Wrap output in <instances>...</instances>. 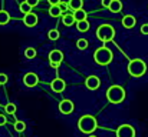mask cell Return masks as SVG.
Masks as SVG:
<instances>
[{
  "instance_id": "obj_16",
  "label": "cell",
  "mask_w": 148,
  "mask_h": 137,
  "mask_svg": "<svg viewBox=\"0 0 148 137\" xmlns=\"http://www.w3.org/2000/svg\"><path fill=\"white\" fill-rule=\"evenodd\" d=\"M72 14H73V19H75V22H82V20H86V11H85L84 9H81V10H76V11H73Z\"/></svg>"
},
{
  "instance_id": "obj_24",
  "label": "cell",
  "mask_w": 148,
  "mask_h": 137,
  "mask_svg": "<svg viewBox=\"0 0 148 137\" xmlns=\"http://www.w3.org/2000/svg\"><path fill=\"white\" fill-rule=\"evenodd\" d=\"M76 46H78L79 50H85V49L88 47V42H86L85 39H79V40L76 42Z\"/></svg>"
},
{
  "instance_id": "obj_5",
  "label": "cell",
  "mask_w": 148,
  "mask_h": 137,
  "mask_svg": "<svg viewBox=\"0 0 148 137\" xmlns=\"http://www.w3.org/2000/svg\"><path fill=\"white\" fill-rule=\"evenodd\" d=\"M97 37L101 42H111L115 37V29L109 24H102L97 29Z\"/></svg>"
},
{
  "instance_id": "obj_17",
  "label": "cell",
  "mask_w": 148,
  "mask_h": 137,
  "mask_svg": "<svg viewBox=\"0 0 148 137\" xmlns=\"http://www.w3.org/2000/svg\"><path fill=\"white\" fill-rule=\"evenodd\" d=\"M69 9H72L73 11H76V10H81L82 9V6H84V1L82 0H69Z\"/></svg>"
},
{
  "instance_id": "obj_6",
  "label": "cell",
  "mask_w": 148,
  "mask_h": 137,
  "mask_svg": "<svg viewBox=\"0 0 148 137\" xmlns=\"http://www.w3.org/2000/svg\"><path fill=\"white\" fill-rule=\"evenodd\" d=\"M116 137H135V129L131 124H122L116 129Z\"/></svg>"
},
{
  "instance_id": "obj_19",
  "label": "cell",
  "mask_w": 148,
  "mask_h": 137,
  "mask_svg": "<svg viewBox=\"0 0 148 137\" xmlns=\"http://www.w3.org/2000/svg\"><path fill=\"white\" fill-rule=\"evenodd\" d=\"M76 29L79 32H88L89 30V22L88 20H82V22H76Z\"/></svg>"
},
{
  "instance_id": "obj_12",
  "label": "cell",
  "mask_w": 148,
  "mask_h": 137,
  "mask_svg": "<svg viewBox=\"0 0 148 137\" xmlns=\"http://www.w3.org/2000/svg\"><path fill=\"white\" fill-rule=\"evenodd\" d=\"M23 23L27 26V27H33V26H36L38 24V16L35 14V13H26L25 14V17H23Z\"/></svg>"
},
{
  "instance_id": "obj_33",
  "label": "cell",
  "mask_w": 148,
  "mask_h": 137,
  "mask_svg": "<svg viewBox=\"0 0 148 137\" xmlns=\"http://www.w3.org/2000/svg\"><path fill=\"white\" fill-rule=\"evenodd\" d=\"M50 3V6H55V4H59L60 3V0H48Z\"/></svg>"
},
{
  "instance_id": "obj_10",
  "label": "cell",
  "mask_w": 148,
  "mask_h": 137,
  "mask_svg": "<svg viewBox=\"0 0 148 137\" xmlns=\"http://www.w3.org/2000/svg\"><path fill=\"white\" fill-rule=\"evenodd\" d=\"M99 84H101V80H99V77H97V76H89L85 80V86L89 90H97L99 87Z\"/></svg>"
},
{
  "instance_id": "obj_13",
  "label": "cell",
  "mask_w": 148,
  "mask_h": 137,
  "mask_svg": "<svg viewBox=\"0 0 148 137\" xmlns=\"http://www.w3.org/2000/svg\"><path fill=\"white\" fill-rule=\"evenodd\" d=\"M135 23H137V20H135V17L131 16V14H127V16H124V19H122V26H124L125 29H132V27L135 26Z\"/></svg>"
},
{
  "instance_id": "obj_15",
  "label": "cell",
  "mask_w": 148,
  "mask_h": 137,
  "mask_svg": "<svg viewBox=\"0 0 148 137\" xmlns=\"http://www.w3.org/2000/svg\"><path fill=\"white\" fill-rule=\"evenodd\" d=\"M108 9H109L112 13H118V11H121V9H122V3H121L119 0H112Z\"/></svg>"
},
{
  "instance_id": "obj_31",
  "label": "cell",
  "mask_w": 148,
  "mask_h": 137,
  "mask_svg": "<svg viewBox=\"0 0 148 137\" xmlns=\"http://www.w3.org/2000/svg\"><path fill=\"white\" fill-rule=\"evenodd\" d=\"M111 1H112V0H102V7L108 9V7H109V4H111Z\"/></svg>"
},
{
  "instance_id": "obj_26",
  "label": "cell",
  "mask_w": 148,
  "mask_h": 137,
  "mask_svg": "<svg viewBox=\"0 0 148 137\" xmlns=\"http://www.w3.org/2000/svg\"><path fill=\"white\" fill-rule=\"evenodd\" d=\"M49 39L50 40H58V39H59V32L55 30V29L49 30Z\"/></svg>"
},
{
  "instance_id": "obj_25",
  "label": "cell",
  "mask_w": 148,
  "mask_h": 137,
  "mask_svg": "<svg viewBox=\"0 0 148 137\" xmlns=\"http://www.w3.org/2000/svg\"><path fill=\"white\" fill-rule=\"evenodd\" d=\"M25 129H26V124L23 121H16L14 123V130L16 132H25Z\"/></svg>"
},
{
  "instance_id": "obj_22",
  "label": "cell",
  "mask_w": 148,
  "mask_h": 137,
  "mask_svg": "<svg viewBox=\"0 0 148 137\" xmlns=\"http://www.w3.org/2000/svg\"><path fill=\"white\" fill-rule=\"evenodd\" d=\"M4 111H6L7 114H14V113H16V106H14L13 103H7V104L4 106Z\"/></svg>"
},
{
  "instance_id": "obj_2",
  "label": "cell",
  "mask_w": 148,
  "mask_h": 137,
  "mask_svg": "<svg viewBox=\"0 0 148 137\" xmlns=\"http://www.w3.org/2000/svg\"><path fill=\"white\" fill-rule=\"evenodd\" d=\"M112 51L108 47H99L94 53V60L98 63L99 66H106L112 61Z\"/></svg>"
},
{
  "instance_id": "obj_9",
  "label": "cell",
  "mask_w": 148,
  "mask_h": 137,
  "mask_svg": "<svg viewBox=\"0 0 148 137\" xmlns=\"http://www.w3.org/2000/svg\"><path fill=\"white\" fill-rule=\"evenodd\" d=\"M59 110L63 114H71L73 111V103L71 100H62L59 103Z\"/></svg>"
},
{
  "instance_id": "obj_7",
  "label": "cell",
  "mask_w": 148,
  "mask_h": 137,
  "mask_svg": "<svg viewBox=\"0 0 148 137\" xmlns=\"http://www.w3.org/2000/svg\"><path fill=\"white\" fill-rule=\"evenodd\" d=\"M62 60H63V53L60 50H52L49 53V61L52 67H58Z\"/></svg>"
},
{
  "instance_id": "obj_3",
  "label": "cell",
  "mask_w": 148,
  "mask_h": 137,
  "mask_svg": "<svg viewBox=\"0 0 148 137\" xmlns=\"http://www.w3.org/2000/svg\"><path fill=\"white\" fill-rule=\"evenodd\" d=\"M106 99L111 103H114V104H118V103L124 101V99H125L124 87H121V86H111L108 89V91H106Z\"/></svg>"
},
{
  "instance_id": "obj_11",
  "label": "cell",
  "mask_w": 148,
  "mask_h": 137,
  "mask_svg": "<svg viewBox=\"0 0 148 137\" xmlns=\"http://www.w3.org/2000/svg\"><path fill=\"white\" fill-rule=\"evenodd\" d=\"M65 87H66V83H65L62 79H59V77H56V79L52 80V83H50V89L53 91H56V93H62V91L65 90Z\"/></svg>"
},
{
  "instance_id": "obj_32",
  "label": "cell",
  "mask_w": 148,
  "mask_h": 137,
  "mask_svg": "<svg viewBox=\"0 0 148 137\" xmlns=\"http://www.w3.org/2000/svg\"><path fill=\"white\" fill-rule=\"evenodd\" d=\"M6 121H7V119H6V116H3V114H0V126H3V124H6Z\"/></svg>"
},
{
  "instance_id": "obj_28",
  "label": "cell",
  "mask_w": 148,
  "mask_h": 137,
  "mask_svg": "<svg viewBox=\"0 0 148 137\" xmlns=\"http://www.w3.org/2000/svg\"><path fill=\"white\" fill-rule=\"evenodd\" d=\"M7 83V76L4 73H0V84H6Z\"/></svg>"
},
{
  "instance_id": "obj_30",
  "label": "cell",
  "mask_w": 148,
  "mask_h": 137,
  "mask_svg": "<svg viewBox=\"0 0 148 137\" xmlns=\"http://www.w3.org/2000/svg\"><path fill=\"white\" fill-rule=\"evenodd\" d=\"M141 33H143V34H148V23L141 26Z\"/></svg>"
},
{
  "instance_id": "obj_18",
  "label": "cell",
  "mask_w": 148,
  "mask_h": 137,
  "mask_svg": "<svg viewBox=\"0 0 148 137\" xmlns=\"http://www.w3.org/2000/svg\"><path fill=\"white\" fill-rule=\"evenodd\" d=\"M10 22V14L6 10H0V26H4Z\"/></svg>"
},
{
  "instance_id": "obj_21",
  "label": "cell",
  "mask_w": 148,
  "mask_h": 137,
  "mask_svg": "<svg viewBox=\"0 0 148 137\" xmlns=\"http://www.w3.org/2000/svg\"><path fill=\"white\" fill-rule=\"evenodd\" d=\"M19 9H20V11H22V13H25V14L32 11V7H30L26 1H22V3H20V6H19Z\"/></svg>"
},
{
  "instance_id": "obj_29",
  "label": "cell",
  "mask_w": 148,
  "mask_h": 137,
  "mask_svg": "<svg viewBox=\"0 0 148 137\" xmlns=\"http://www.w3.org/2000/svg\"><path fill=\"white\" fill-rule=\"evenodd\" d=\"M30 7H35V6H38V3H39V0H25Z\"/></svg>"
},
{
  "instance_id": "obj_27",
  "label": "cell",
  "mask_w": 148,
  "mask_h": 137,
  "mask_svg": "<svg viewBox=\"0 0 148 137\" xmlns=\"http://www.w3.org/2000/svg\"><path fill=\"white\" fill-rule=\"evenodd\" d=\"M58 6H59V9H60L62 14H63V13H66V11L69 10V4H68V3H63V1H60Z\"/></svg>"
},
{
  "instance_id": "obj_34",
  "label": "cell",
  "mask_w": 148,
  "mask_h": 137,
  "mask_svg": "<svg viewBox=\"0 0 148 137\" xmlns=\"http://www.w3.org/2000/svg\"><path fill=\"white\" fill-rule=\"evenodd\" d=\"M89 137H97V136H94V134H91V136H89Z\"/></svg>"
},
{
  "instance_id": "obj_20",
  "label": "cell",
  "mask_w": 148,
  "mask_h": 137,
  "mask_svg": "<svg viewBox=\"0 0 148 137\" xmlns=\"http://www.w3.org/2000/svg\"><path fill=\"white\" fill-rule=\"evenodd\" d=\"M49 14L52 16V17H59V16L62 14V11H60V9H59V6H58V4L50 6L49 7Z\"/></svg>"
},
{
  "instance_id": "obj_23",
  "label": "cell",
  "mask_w": 148,
  "mask_h": 137,
  "mask_svg": "<svg viewBox=\"0 0 148 137\" xmlns=\"http://www.w3.org/2000/svg\"><path fill=\"white\" fill-rule=\"evenodd\" d=\"M25 56H26L27 59H33V57H36V50H35L33 47H27V49L25 50Z\"/></svg>"
},
{
  "instance_id": "obj_8",
  "label": "cell",
  "mask_w": 148,
  "mask_h": 137,
  "mask_svg": "<svg viewBox=\"0 0 148 137\" xmlns=\"http://www.w3.org/2000/svg\"><path fill=\"white\" fill-rule=\"evenodd\" d=\"M23 83H25V86H27V87H35L38 83H39V77H38V74L36 73H26L25 74V77H23Z\"/></svg>"
},
{
  "instance_id": "obj_1",
  "label": "cell",
  "mask_w": 148,
  "mask_h": 137,
  "mask_svg": "<svg viewBox=\"0 0 148 137\" xmlns=\"http://www.w3.org/2000/svg\"><path fill=\"white\" fill-rule=\"evenodd\" d=\"M78 127L82 133L85 134H91L95 129H97V119L91 114H85L78 120Z\"/></svg>"
},
{
  "instance_id": "obj_4",
  "label": "cell",
  "mask_w": 148,
  "mask_h": 137,
  "mask_svg": "<svg viewBox=\"0 0 148 137\" xmlns=\"http://www.w3.org/2000/svg\"><path fill=\"white\" fill-rule=\"evenodd\" d=\"M145 63L141 59H134L128 63V73L132 77H141L145 73Z\"/></svg>"
},
{
  "instance_id": "obj_14",
  "label": "cell",
  "mask_w": 148,
  "mask_h": 137,
  "mask_svg": "<svg viewBox=\"0 0 148 137\" xmlns=\"http://www.w3.org/2000/svg\"><path fill=\"white\" fill-rule=\"evenodd\" d=\"M62 23H63V24H65L66 27L72 26V24L75 23L73 14H69V13H63V16H62Z\"/></svg>"
}]
</instances>
